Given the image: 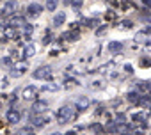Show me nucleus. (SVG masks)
Returning <instances> with one entry per match:
<instances>
[{
  "label": "nucleus",
  "instance_id": "cd10ccee",
  "mask_svg": "<svg viewBox=\"0 0 151 135\" xmlns=\"http://www.w3.org/2000/svg\"><path fill=\"white\" fill-rule=\"evenodd\" d=\"M50 135H60V133H57V131H53V133H50Z\"/></svg>",
  "mask_w": 151,
  "mask_h": 135
},
{
  "label": "nucleus",
  "instance_id": "6e6552de",
  "mask_svg": "<svg viewBox=\"0 0 151 135\" xmlns=\"http://www.w3.org/2000/svg\"><path fill=\"white\" fill-rule=\"evenodd\" d=\"M41 11H43V6L41 4H29L27 6V16L29 18H37L39 14H41Z\"/></svg>",
  "mask_w": 151,
  "mask_h": 135
},
{
  "label": "nucleus",
  "instance_id": "412c9836",
  "mask_svg": "<svg viewBox=\"0 0 151 135\" xmlns=\"http://www.w3.org/2000/svg\"><path fill=\"white\" fill-rule=\"evenodd\" d=\"M52 43V36L48 34V36H45V39H43V45H50Z\"/></svg>",
  "mask_w": 151,
  "mask_h": 135
},
{
  "label": "nucleus",
  "instance_id": "ddd939ff",
  "mask_svg": "<svg viewBox=\"0 0 151 135\" xmlns=\"http://www.w3.org/2000/svg\"><path fill=\"white\" fill-rule=\"evenodd\" d=\"M66 22V13H62V11H59L55 16H53V25L55 27H60L62 23Z\"/></svg>",
  "mask_w": 151,
  "mask_h": 135
},
{
  "label": "nucleus",
  "instance_id": "5701e85b",
  "mask_svg": "<svg viewBox=\"0 0 151 135\" xmlns=\"http://www.w3.org/2000/svg\"><path fill=\"white\" fill-rule=\"evenodd\" d=\"M0 62H2V64H11V59H9V57H4Z\"/></svg>",
  "mask_w": 151,
  "mask_h": 135
},
{
  "label": "nucleus",
  "instance_id": "4be33fe9",
  "mask_svg": "<svg viewBox=\"0 0 151 135\" xmlns=\"http://www.w3.org/2000/svg\"><path fill=\"white\" fill-rule=\"evenodd\" d=\"M124 71H126V73H133V70H132L130 64H124Z\"/></svg>",
  "mask_w": 151,
  "mask_h": 135
},
{
  "label": "nucleus",
  "instance_id": "20e7f679",
  "mask_svg": "<svg viewBox=\"0 0 151 135\" xmlns=\"http://www.w3.org/2000/svg\"><path fill=\"white\" fill-rule=\"evenodd\" d=\"M37 94H39V87H36V85H27L25 89H23V93H22V96H23V100H30V101H34L36 98H37Z\"/></svg>",
  "mask_w": 151,
  "mask_h": 135
},
{
  "label": "nucleus",
  "instance_id": "f3484780",
  "mask_svg": "<svg viewBox=\"0 0 151 135\" xmlns=\"http://www.w3.org/2000/svg\"><path fill=\"white\" fill-rule=\"evenodd\" d=\"M146 119V116L142 114V112H137V114H132V121H135V123H142Z\"/></svg>",
  "mask_w": 151,
  "mask_h": 135
},
{
  "label": "nucleus",
  "instance_id": "f257e3e1",
  "mask_svg": "<svg viewBox=\"0 0 151 135\" xmlns=\"http://www.w3.org/2000/svg\"><path fill=\"white\" fill-rule=\"evenodd\" d=\"M75 112H77V108H75V107L64 105V107H60V108L55 112V119H57L59 124H66V123H69V121L75 117Z\"/></svg>",
  "mask_w": 151,
  "mask_h": 135
},
{
  "label": "nucleus",
  "instance_id": "aec40b11",
  "mask_svg": "<svg viewBox=\"0 0 151 135\" xmlns=\"http://www.w3.org/2000/svg\"><path fill=\"white\" fill-rule=\"evenodd\" d=\"M121 25H123V29H132V27H133V23H132L130 20H123Z\"/></svg>",
  "mask_w": 151,
  "mask_h": 135
},
{
  "label": "nucleus",
  "instance_id": "a211bd4d",
  "mask_svg": "<svg viewBox=\"0 0 151 135\" xmlns=\"http://www.w3.org/2000/svg\"><path fill=\"white\" fill-rule=\"evenodd\" d=\"M68 4H69L71 7H75V9H78V7H82L84 0H68Z\"/></svg>",
  "mask_w": 151,
  "mask_h": 135
},
{
  "label": "nucleus",
  "instance_id": "b1692460",
  "mask_svg": "<svg viewBox=\"0 0 151 135\" xmlns=\"http://www.w3.org/2000/svg\"><path fill=\"white\" fill-rule=\"evenodd\" d=\"M142 34H151V25H149V27H146V29H144V32H142Z\"/></svg>",
  "mask_w": 151,
  "mask_h": 135
},
{
  "label": "nucleus",
  "instance_id": "7ed1b4c3",
  "mask_svg": "<svg viewBox=\"0 0 151 135\" xmlns=\"http://www.w3.org/2000/svg\"><path fill=\"white\" fill-rule=\"evenodd\" d=\"M27 68H29L27 60H20L18 64H14V66H13V70H11V77L18 78V77H22V75H25V73H27Z\"/></svg>",
  "mask_w": 151,
  "mask_h": 135
},
{
  "label": "nucleus",
  "instance_id": "9d476101",
  "mask_svg": "<svg viewBox=\"0 0 151 135\" xmlns=\"http://www.w3.org/2000/svg\"><path fill=\"white\" fill-rule=\"evenodd\" d=\"M123 48H124V45H123L121 41H110V43H109V52H110V53L119 55V53L123 52Z\"/></svg>",
  "mask_w": 151,
  "mask_h": 135
},
{
  "label": "nucleus",
  "instance_id": "f8f14e48",
  "mask_svg": "<svg viewBox=\"0 0 151 135\" xmlns=\"http://www.w3.org/2000/svg\"><path fill=\"white\" fill-rule=\"evenodd\" d=\"M60 89V85L57 84V82H52V84H45L39 91H43V93H55V91H59Z\"/></svg>",
  "mask_w": 151,
  "mask_h": 135
},
{
  "label": "nucleus",
  "instance_id": "2eb2a0df",
  "mask_svg": "<svg viewBox=\"0 0 151 135\" xmlns=\"http://www.w3.org/2000/svg\"><path fill=\"white\" fill-rule=\"evenodd\" d=\"M57 6H59V0H46V4H45L46 11H55Z\"/></svg>",
  "mask_w": 151,
  "mask_h": 135
},
{
  "label": "nucleus",
  "instance_id": "bb28decb",
  "mask_svg": "<svg viewBox=\"0 0 151 135\" xmlns=\"http://www.w3.org/2000/svg\"><path fill=\"white\" fill-rule=\"evenodd\" d=\"M66 135H77V133H75V131H68Z\"/></svg>",
  "mask_w": 151,
  "mask_h": 135
},
{
  "label": "nucleus",
  "instance_id": "423d86ee",
  "mask_svg": "<svg viewBox=\"0 0 151 135\" xmlns=\"http://www.w3.org/2000/svg\"><path fill=\"white\" fill-rule=\"evenodd\" d=\"M46 107H48V103H46V101L34 100V103H32V107H30V114L39 116V114H43V112H45V108H46Z\"/></svg>",
  "mask_w": 151,
  "mask_h": 135
},
{
  "label": "nucleus",
  "instance_id": "4468645a",
  "mask_svg": "<svg viewBox=\"0 0 151 135\" xmlns=\"http://www.w3.org/2000/svg\"><path fill=\"white\" fill-rule=\"evenodd\" d=\"M126 100H128L130 103H139V100H140V94H139L137 91H130V93L126 94Z\"/></svg>",
  "mask_w": 151,
  "mask_h": 135
},
{
  "label": "nucleus",
  "instance_id": "9b49d317",
  "mask_svg": "<svg viewBox=\"0 0 151 135\" xmlns=\"http://www.w3.org/2000/svg\"><path fill=\"white\" fill-rule=\"evenodd\" d=\"M36 55V46L34 45H27L25 48H23V57H22V60H27V59H30V57H34Z\"/></svg>",
  "mask_w": 151,
  "mask_h": 135
},
{
  "label": "nucleus",
  "instance_id": "a878e982",
  "mask_svg": "<svg viewBox=\"0 0 151 135\" xmlns=\"http://www.w3.org/2000/svg\"><path fill=\"white\" fill-rule=\"evenodd\" d=\"M146 46H147V48H151V41H146Z\"/></svg>",
  "mask_w": 151,
  "mask_h": 135
},
{
  "label": "nucleus",
  "instance_id": "6ab92c4d",
  "mask_svg": "<svg viewBox=\"0 0 151 135\" xmlns=\"http://www.w3.org/2000/svg\"><path fill=\"white\" fill-rule=\"evenodd\" d=\"M32 30H34V27H32L30 23H25V25H23V32H25V34H29V36H30V34H32Z\"/></svg>",
  "mask_w": 151,
  "mask_h": 135
},
{
  "label": "nucleus",
  "instance_id": "dca6fc26",
  "mask_svg": "<svg viewBox=\"0 0 151 135\" xmlns=\"http://www.w3.org/2000/svg\"><path fill=\"white\" fill-rule=\"evenodd\" d=\"M82 23H84L86 27H96V25H98L100 22H98V18H86V20H84Z\"/></svg>",
  "mask_w": 151,
  "mask_h": 135
},
{
  "label": "nucleus",
  "instance_id": "1a4fd4ad",
  "mask_svg": "<svg viewBox=\"0 0 151 135\" xmlns=\"http://www.w3.org/2000/svg\"><path fill=\"white\" fill-rule=\"evenodd\" d=\"M75 108H77V112H84L87 107H89V98L87 96H80L77 101H75V105H73Z\"/></svg>",
  "mask_w": 151,
  "mask_h": 135
},
{
  "label": "nucleus",
  "instance_id": "0eeeda50",
  "mask_svg": "<svg viewBox=\"0 0 151 135\" xmlns=\"http://www.w3.org/2000/svg\"><path fill=\"white\" fill-rule=\"evenodd\" d=\"M6 117H7V123L9 124H18L20 119H22V112L16 110V108H9L7 114H6Z\"/></svg>",
  "mask_w": 151,
  "mask_h": 135
},
{
  "label": "nucleus",
  "instance_id": "393cba45",
  "mask_svg": "<svg viewBox=\"0 0 151 135\" xmlns=\"http://www.w3.org/2000/svg\"><path fill=\"white\" fill-rule=\"evenodd\" d=\"M142 4H146V6H149V7H151V0H142Z\"/></svg>",
  "mask_w": 151,
  "mask_h": 135
},
{
  "label": "nucleus",
  "instance_id": "39448f33",
  "mask_svg": "<svg viewBox=\"0 0 151 135\" xmlns=\"http://www.w3.org/2000/svg\"><path fill=\"white\" fill-rule=\"evenodd\" d=\"M16 9V2L14 0H9V2H6V6L2 7V11H0V18H9Z\"/></svg>",
  "mask_w": 151,
  "mask_h": 135
},
{
  "label": "nucleus",
  "instance_id": "f03ea898",
  "mask_svg": "<svg viewBox=\"0 0 151 135\" xmlns=\"http://www.w3.org/2000/svg\"><path fill=\"white\" fill-rule=\"evenodd\" d=\"M32 75H34V78H37V80H50V78H52V68H50V66H41V68H37Z\"/></svg>",
  "mask_w": 151,
  "mask_h": 135
}]
</instances>
